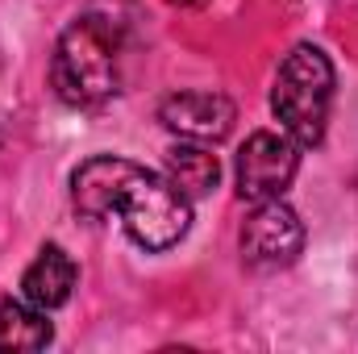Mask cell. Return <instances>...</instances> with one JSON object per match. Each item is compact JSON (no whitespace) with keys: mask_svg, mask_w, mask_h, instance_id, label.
Returning <instances> with one entry per match:
<instances>
[{"mask_svg":"<svg viewBox=\"0 0 358 354\" xmlns=\"http://www.w3.org/2000/svg\"><path fill=\"white\" fill-rule=\"evenodd\" d=\"M71 200L88 221H108L117 213L125 234L150 255L171 250L192 225V204L176 183L121 155L80 163L71 176Z\"/></svg>","mask_w":358,"mask_h":354,"instance_id":"cell-1","label":"cell"},{"mask_svg":"<svg viewBox=\"0 0 358 354\" xmlns=\"http://www.w3.org/2000/svg\"><path fill=\"white\" fill-rule=\"evenodd\" d=\"M121 55L125 38L113 17L84 13L76 17L50 59V84L55 96L71 108H96L121 92Z\"/></svg>","mask_w":358,"mask_h":354,"instance_id":"cell-2","label":"cell"},{"mask_svg":"<svg viewBox=\"0 0 358 354\" xmlns=\"http://www.w3.org/2000/svg\"><path fill=\"white\" fill-rule=\"evenodd\" d=\"M334 84L338 76L321 46L300 42L287 50L271 84V113L279 117L287 138H296L300 146H317L325 138L329 108H334Z\"/></svg>","mask_w":358,"mask_h":354,"instance_id":"cell-3","label":"cell"},{"mask_svg":"<svg viewBox=\"0 0 358 354\" xmlns=\"http://www.w3.org/2000/svg\"><path fill=\"white\" fill-rule=\"evenodd\" d=\"M300 171V142L275 129H259L246 138V146L238 150L234 176H238V196L250 204L263 200H279L292 179Z\"/></svg>","mask_w":358,"mask_h":354,"instance_id":"cell-4","label":"cell"},{"mask_svg":"<svg viewBox=\"0 0 358 354\" xmlns=\"http://www.w3.org/2000/svg\"><path fill=\"white\" fill-rule=\"evenodd\" d=\"M238 246H242V259L255 271H283L300 259L304 250V225L296 217L292 204L279 200H263L255 204V213L246 217L242 234H238Z\"/></svg>","mask_w":358,"mask_h":354,"instance_id":"cell-5","label":"cell"},{"mask_svg":"<svg viewBox=\"0 0 358 354\" xmlns=\"http://www.w3.org/2000/svg\"><path fill=\"white\" fill-rule=\"evenodd\" d=\"M234 100L221 92H176L163 100L159 121L183 142H221L234 129Z\"/></svg>","mask_w":358,"mask_h":354,"instance_id":"cell-6","label":"cell"},{"mask_svg":"<svg viewBox=\"0 0 358 354\" xmlns=\"http://www.w3.org/2000/svg\"><path fill=\"white\" fill-rule=\"evenodd\" d=\"M76 263H71V255L63 250V246H42L38 250V259L25 267V275H21V296L34 304V309H42V313H50V309H63L67 300H71V292H76Z\"/></svg>","mask_w":358,"mask_h":354,"instance_id":"cell-7","label":"cell"},{"mask_svg":"<svg viewBox=\"0 0 358 354\" xmlns=\"http://www.w3.org/2000/svg\"><path fill=\"white\" fill-rule=\"evenodd\" d=\"M55 330L42 309H34L25 296H0V351H42L50 346Z\"/></svg>","mask_w":358,"mask_h":354,"instance_id":"cell-8","label":"cell"},{"mask_svg":"<svg viewBox=\"0 0 358 354\" xmlns=\"http://www.w3.org/2000/svg\"><path fill=\"white\" fill-rule=\"evenodd\" d=\"M167 179L176 183L187 200L192 196H208L217 187V179H221V163L200 142H179V146H171V155H167Z\"/></svg>","mask_w":358,"mask_h":354,"instance_id":"cell-9","label":"cell"},{"mask_svg":"<svg viewBox=\"0 0 358 354\" xmlns=\"http://www.w3.org/2000/svg\"><path fill=\"white\" fill-rule=\"evenodd\" d=\"M171 4H196V0H171Z\"/></svg>","mask_w":358,"mask_h":354,"instance_id":"cell-10","label":"cell"}]
</instances>
